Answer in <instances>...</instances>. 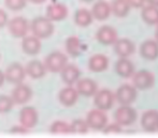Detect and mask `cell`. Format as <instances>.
<instances>
[{"label":"cell","mask_w":158,"mask_h":138,"mask_svg":"<svg viewBox=\"0 0 158 138\" xmlns=\"http://www.w3.org/2000/svg\"><path fill=\"white\" fill-rule=\"evenodd\" d=\"M29 28L31 29L32 34L39 37L40 40L52 37L55 30L53 22L46 16H38L33 18Z\"/></svg>","instance_id":"obj_1"},{"label":"cell","mask_w":158,"mask_h":138,"mask_svg":"<svg viewBox=\"0 0 158 138\" xmlns=\"http://www.w3.org/2000/svg\"><path fill=\"white\" fill-rule=\"evenodd\" d=\"M138 118V112L131 105H121L114 112V120L121 126L132 125Z\"/></svg>","instance_id":"obj_2"},{"label":"cell","mask_w":158,"mask_h":138,"mask_svg":"<svg viewBox=\"0 0 158 138\" xmlns=\"http://www.w3.org/2000/svg\"><path fill=\"white\" fill-rule=\"evenodd\" d=\"M115 101L121 105H131L138 97V91L132 85L124 84L117 88L114 93Z\"/></svg>","instance_id":"obj_3"},{"label":"cell","mask_w":158,"mask_h":138,"mask_svg":"<svg viewBox=\"0 0 158 138\" xmlns=\"http://www.w3.org/2000/svg\"><path fill=\"white\" fill-rule=\"evenodd\" d=\"M67 63H68V57L64 53L55 50L45 58L44 65L46 68V71H50L52 73H60V71Z\"/></svg>","instance_id":"obj_4"},{"label":"cell","mask_w":158,"mask_h":138,"mask_svg":"<svg viewBox=\"0 0 158 138\" xmlns=\"http://www.w3.org/2000/svg\"><path fill=\"white\" fill-rule=\"evenodd\" d=\"M132 86L137 90H148L155 84V76L152 72L148 70H141L133 73Z\"/></svg>","instance_id":"obj_5"},{"label":"cell","mask_w":158,"mask_h":138,"mask_svg":"<svg viewBox=\"0 0 158 138\" xmlns=\"http://www.w3.org/2000/svg\"><path fill=\"white\" fill-rule=\"evenodd\" d=\"M115 103L114 93L109 89L98 90L94 95V104L96 108L106 111L113 107Z\"/></svg>","instance_id":"obj_6"},{"label":"cell","mask_w":158,"mask_h":138,"mask_svg":"<svg viewBox=\"0 0 158 138\" xmlns=\"http://www.w3.org/2000/svg\"><path fill=\"white\" fill-rule=\"evenodd\" d=\"M86 122L88 128L95 131H102L104 126L108 124V116L106 111L101 109H93L87 113Z\"/></svg>","instance_id":"obj_7"},{"label":"cell","mask_w":158,"mask_h":138,"mask_svg":"<svg viewBox=\"0 0 158 138\" xmlns=\"http://www.w3.org/2000/svg\"><path fill=\"white\" fill-rule=\"evenodd\" d=\"M9 32L14 37H24L27 35V32L29 30V23L23 16L13 17L10 22H8Z\"/></svg>","instance_id":"obj_8"},{"label":"cell","mask_w":158,"mask_h":138,"mask_svg":"<svg viewBox=\"0 0 158 138\" xmlns=\"http://www.w3.org/2000/svg\"><path fill=\"white\" fill-rule=\"evenodd\" d=\"M4 76H6V81H9L10 84H21L23 83L26 77L25 68L21 63H17V62L12 63L8 66L6 73H4Z\"/></svg>","instance_id":"obj_9"},{"label":"cell","mask_w":158,"mask_h":138,"mask_svg":"<svg viewBox=\"0 0 158 138\" xmlns=\"http://www.w3.org/2000/svg\"><path fill=\"white\" fill-rule=\"evenodd\" d=\"M19 122L21 125L25 126L26 128H32L37 125L38 120H39V115L38 111L32 106H26L21 109L19 113Z\"/></svg>","instance_id":"obj_10"},{"label":"cell","mask_w":158,"mask_h":138,"mask_svg":"<svg viewBox=\"0 0 158 138\" xmlns=\"http://www.w3.org/2000/svg\"><path fill=\"white\" fill-rule=\"evenodd\" d=\"M96 39L102 45H113L118 39V34L115 28L109 25H103L98 29L96 33Z\"/></svg>","instance_id":"obj_11"},{"label":"cell","mask_w":158,"mask_h":138,"mask_svg":"<svg viewBox=\"0 0 158 138\" xmlns=\"http://www.w3.org/2000/svg\"><path fill=\"white\" fill-rule=\"evenodd\" d=\"M11 97L14 101V104L23 105V104L29 102L32 97V90L27 85H24L23 83L17 84L16 87L13 89Z\"/></svg>","instance_id":"obj_12"},{"label":"cell","mask_w":158,"mask_h":138,"mask_svg":"<svg viewBox=\"0 0 158 138\" xmlns=\"http://www.w3.org/2000/svg\"><path fill=\"white\" fill-rule=\"evenodd\" d=\"M141 126L145 132L154 133L158 131V110L148 109L141 117Z\"/></svg>","instance_id":"obj_13"},{"label":"cell","mask_w":158,"mask_h":138,"mask_svg":"<svg viewBox=\"0 0 158 138\" xmlns=\"http://www.w3.org/2000/svg\"><path fill=\"white\" fill-rule=\"evenodd\" d=\"M113 49L119 58H129L135 53V45L129 39H117L113 44Z\"/></svg>","instance_id":"obj_14"},{"label":"cell","mask_w":158,"mask_h":138,"mask_svg":"<svg viewBox=\"0 0 158 138\" xmlns=\"http://www.w3.org/2000/svg\"><path fill=\"white\" fill-rule=\"evenodd\" d=\"M114 71L122 78H130L135 73V64L128 58H119L114 64Z\"/></svg>","instance_id":"obj_15"},{"label":"cell","mask_w":158,"mask_h":138,"mask_svg":"<svg viewBox=\"0 0 158 138\" xmlns=\"http://www.w3.org/2000/svg\"><path fill=\"white\" fill-rule=\"evenodd\" d=\"M41 41L35 35H25L22 41V49L28 56H35L41 50Z\"/></svg>","instance_id":"obj_16"},{"label":"cell","mask_w":158,"mask_h":138,"mask_svg":"<svg viewBox=\"0 0 158 138\" xmlns=\"http://www.w3.org/2000/svg\"><path fill=\"white\" fill-rule=\"evenodd\" d=\"M45 16L52 22H60L68 16V8L63 3H53L46 8Z\"/></svg>","instance_id":"obj_17"},{"label":"cell","mask_w":158,"mask_h":138,"mask_svg":"<svg viewBox=\"0 0 158 138\" xmlns=\"http://www.w3.org/2000/svg\"><path fill=\"white\" fill-rule=\"evenodd\" d=\"M77 91L80 95L86 97H94L95 93L98 91V85L92 78H82L77 81Z\"/></svg>","instance_id":"obj_18"},{"label":"cell","mask_w":158,"mask_h":138,"mask_svg":"<svg viewBox=\"0 0 158 138\" xmlns=\"http://www.w3.org/2000/svg\"><path fill=\"white\" fill-rule=\"evenodd\" d=\"M60 74L64 83L68 85V86H72L80 79L81 71L75 64L67 63L64 68L60 71Z\"/></svg>","instance_id":"obj_19"},{"label":"cell","mask_w":158,"mask_h":138,"mask_svg":"<svg viewBox=\"0 0 158 138\" xmlns=\"http://www.w3.org/2000/svg\"><path fill=\"white\" fill-rule=\"evenodd\" d=\"M140 55L145 60H156L158 58V42L155 40H146L140 45Z\"/></svg>","instance_id":"obj_20"},{"label":"cell","mask_w":158,"mask_h":138,"mask_svg":"<svg viewBox=\"0 0 158 138\" xmlns=\"http://www.w3.org/2000/svg\"><path fill=\"white\" fill-rule=\"evenodd\" d=\"M93 17L97 21H106L110 17L111 15V4L106 0H98L97 2L93 6L92 9Z\"/></svg>","instance_id":"obj_21"},{"label":"cell","mask_w":158,"mask_h":138,"mask_svg":"<svg viewBox=\"0 0 158 138\" xmlns=\"http://www.w3.org/2000/svg\"><path fill=\"white\" fill-rule=\"evenodd\" d=\"M79 95L80 94L77 91V89L73 88L72 86H68L59 91L58 100L64 106L71 107V106H73L77 102Z\"/></svg>","instance_id":"obj_22"},{"label":"cell","mask_w":158,"mask_h":138,"mask_svg":"<svg viewBox=\"0 0 158 138\" xmlns=\"http://www.w3.org/2000/svg\"><path fill=\"white\" fill-rule=\"evenodd\" d=\"M109 66V58L106 55L96 54L88 60V69L94 73H101Z\"/></svg>","instance_id":"obj_23"},{"label":"cell","mask_w":158,"mask_h":138,"mask_svg":"<svg viewBox=\"0 0 158 138\" xmlns=\"http://www.w3.org/2000/svg\"><path fill=\"white\" fill-rule=\"evenodd\" d=\"M26 75H28L29 77H31L33 79H39L45 75L46 73V68L44 65V63H42L40 60H31L27 63L25 68Z\"/></svg>","instance_id":"obj_24"},{"label":"cell","mask_w":158,"mask_h":138,"mask_svg":"<svg viewBox=\"0 0 158 138\" xmlns=\"http://www.w3.org/2000/svg\"><path fill=\"white\" fill-rule=\"evenodd\" d=\"M141 9V18L144 23L151 26L158 25V6L148 4Z\"/></svg>","instance_id":"obj_25"},{"label":"cell","mask_w":158,"mask_h":138,"mask_svg":"<svg viewBox=\"0 0 158 138\" xmlns=\"http://www.w3.org/2000/svg\"><path fill=\"white\" fill-rule=\"evenodd\" d=\"M130 9L131 6L127 0H113L111 3V12L119 18L126 17L130 12Z\"/></svg>","instance_id":"obj_26"},{"label":"cell","mask_w":158,"mask_h":138,"mask_svg":"<svg viewBox=\"0 0 158 138\" xmlns=\"http://www.w3.org/2000/svg\"><path fill=\"white\" fill-rule=\"evenodd\" d=\"M94 21L93 14L89 10L85 8H82L77 10L74 13V23L80 27H88Z\"/></svg>","instance_id":"obj_27"},{"label":"cell","mask_w":158,"mask_h":138,"mask_svg":"<svg viewBox=\"0 0 158 138\" xmlns=\"http://www.w3.org/2000/svg\"><path fill=\"white\" fill-rule=\"evenodd\" d=\"M66 50L71 57H79L83 52L81 40L75 35L69 37L66 40Z\"/></svg>","instance_id":"obj_28"},{"label":"cell","mask_w":158,"mask_h":138,"mask_svg":"<svg viewBox=\"0 0 158 138\" xmlns=\"http://www.w3.org/2000/svg\"><path fill=\"white\" fill-rule=\"evenodd\" d=\"M89 128H88L86 120L75 119L70 123V131L72 134H86Z\"/></svg>","instance_id":"obj_29"},{"label":"cell","mask_w":158,"mask_h":138,"mask_svg":"<svg viewBox=\"0 0 158 138\" xmlns=\"http://www.w3.org/2000/svg\"><path fill=\"white\" fill-rule=\"evenodd\" d=\"M50 132L52 134H70V124L67 123L66 121L57 120L51 124Z\"/></svg>","instance_id":"obj_30"},{"label":"cell","mask_w":158,"mask_h":138,"mask_svg":"<svg viewBox=\"0 0 158 138\" xmlns=\"http://www.w3.org/2000/svg\"><path fill=\"white\" fill-rule=\"evenodd\" d=\"M14 101L9 95H0V113H6L12 110Z\"/></svg>","instance_id":"obj_31"},{"label":"cell","mask_w":158,"mask_h":138,"mask_svg":"<svg viewBox=\"0 0 158 138\" xmlns=\"http://www.w3.org/2000/svg\"><path fill=\"white\" fill-rule=\"evenodd\" d=\"M6 6L11 11H21L27 4V0H4Z\"/></svg>","instance_id":"obj_32"},{"label":"cell","mask_w":158,"mask_h":138,"mask_svg":"<svg viewBox=\"0 0 158 138\" xmlns=\"http://www.w3.org/2000/svg\"><path fill=\"white\" fill-rule=\"evenodd\" d=\"M123 126H121L118 123H111V124H106V126L103 128V130H102V132L104 133V134H119V133H122V131H123Z\"/></svg>","instance_id":"obj_33"},{"label":"cell","mask_w":158,"mask_h":138,"mask_svg":"<svg viewBox=\"0 0 158 138\" xmlns=\"http://www.w3.org/2000/svg\"><path fill=\"white\" fill-rule=\"evenodd\" d=\"M28 131L29 130L23 125H14L12 128H10L9 132L12 134H26V133H28Z\"/></svg>","instance_id":"obj_34"},{"label":"cell","mask_w":158,"mask_h":138,"mask_svg":"<svg viewBox=\"0 0 158 138\" xmlns=\"http://www.w3.org/2000/svg\"><path fill=\"white\" fill-rule=\"evenodd\" d=\"M9 18H8V14L4 10L0 9V28H3L4 26L8 24Z\"/></svg>","instance_id":"obj_35"},{"label":"cell","mask_w":158,"mask_h":138,"mask_svg":"<svg viewBox=\"0 0 158 138\" xmlns=\"http://www.w3.org/2000/svg\"><path fill=\"white\" fill-rule=\"evenodd\" d=\"M127 1L130 4L131 8L135 9H141L145 3V0H127Z\"/></svg>","instance_id":"obj_36"},{"label":"cell","mask_w":158,"mask_h":138,"mask_svg":"<svg viewBox=\"0 0 158 138\" xmlns=\"http://www.w3.org/2000/svg\"><path fill=\"white\" fill-rule=\"evenodd\" d=\"M4 81H6V76H4V73L0 70V87L3 86L4 84Z\"/></svg>","instance_id":"obj_37"},{"label":"cell","mask_w":158,"mask_h":138,"mask_svg":"<svg viewBox=\"0 0 158 138\" xmlns=\"http://www.w3.org/2000/svg\"><path fill=\"white\" fill-rule=\"evenodd\" d=\"M145 2H148V4H152V6H158V0H145Z\"/></svg>","instance_id":"obj_38"},{"label":"cell","mask_w":158,"mask_h":138,"mask_svg":"<svg viewBox=\"0 0 158 138\" xmlns=\"http://www.w3.org/2000/svg\"><path fill=\"white\" fill-rule=\"evenodd\" d=\"M29 1H31L32 3H35V4H41V3H43L45 0H29Z\"/></svg>","instance_id":"obj_39"},{"label":"cell","mask_w":158,"mask_h":138,"mask_svg":"<svg viewBox=\"0 0 158 138\" xmlns=\"http://www.w3.org/2000/svg\"><path fill=\"white\" fill-rule=\"evenodd\" d=\"M155 37H156V41L158 42V25H157L156 30H155Z\"/></svg>","instance_id":"obj_40"},{"label":"cell","mask_w":158,"mask_h":138,"mask_svg":"<svg viewBox=\"0 0 158 138\" xmlns=\"http://www.w3.org/2000/svg\"><path fill=\"white\" fill-rule=\"evenodd\" d=\"M82 1H84V2H90V1H93V0H82Z\"/></svg>","instance_id":"obj_41"}]
</instances>
